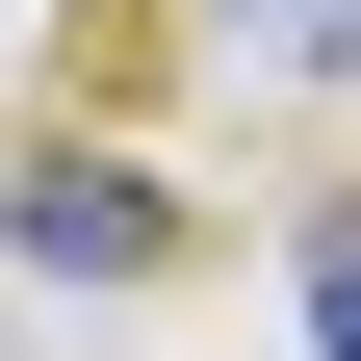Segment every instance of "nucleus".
<instances>
[{
    "label": "nucleus",
    "instance_id": "nucleus-1",
    "mask_svg": "<svg viewBox=\"0 0 361 361\" xmlns=\"http://www.w3.org/2000/svg\"><path fill=\"white\" fill-rule=\"evenodd\" d=\"M0 258H26V284H155L180 207H155L129 155H26V180H0Z\"/></svg>",
    "mask_w": 361,
    "mask_h": 361
},
{
    "label": "nucleus",
    "instance_id": "nucleus-2",
    "mask_svg": "<svg viewBox=\"0 0 361 361\" xmlns=\"http://www.w3.org/2000/svg\"><path fill=\"white\" fill-rule=\"evenodd\" d=\"M336 361H361V310H336Z\"/></svg>",
    "mask_w": 361,
    "mask_h": 361
}]
</instances>
